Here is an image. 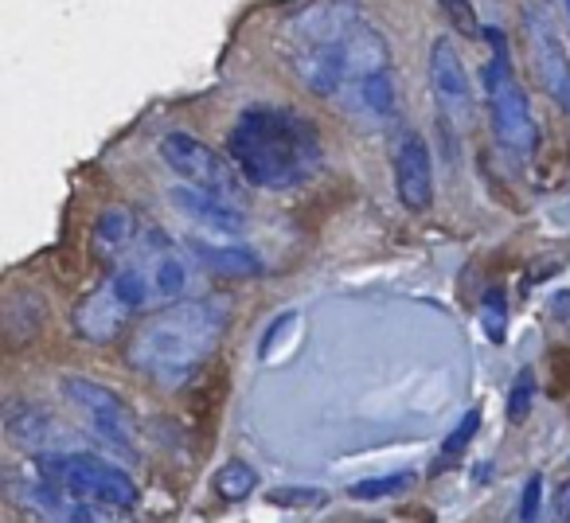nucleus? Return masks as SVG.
I'll return each mask as SVG.
<instances>
[{
    "label": "nucleus",
    "mask_w": 570,
    "mask_h": 523,
    "mask_svg": "<svg viewBox=\"0 0 570 523\" xmlns=\"http://www.w3.org/2000/svg\"><path fill=\"white\" fill-rule=\"evenodd\" d=\"M430 95L442 126H465L473 118V82H469L465 59L450 36H438L430 43Z\"/></svg>",
    "instance_id": "9"
},
{
    "label": "nucleus",
    "mask_w": 570,
    "mask_h": 523,
    "mask_svg": "<svg viewBox=\"0 0 570 523\" xmlns=\"http://www.w3.org/2000/svg\"><path fill=\"white\" fill-rule=\"evenodd\" d=\"M445 12V20H450L453 28H458L461 36H481L484 28L476 24V12H473V0H438Z\"/></svg>",
    "instance_id": "24"
},
{
    "label": "nucleus",
    "mask_w": 570,
    "mask_h": 523,
    "mask_svg": "<svg viewBox=\"0 0 570 523\" xmlns=\"http://www.w3.org/2000/svg\"><path fill=\"white\" fill-rule=\"evenodd\" d=\"M129 320H134V309L121 302V294L110 286V278H106L98 289H90L71 313L75 336L87 344H114Z\"/></svg>",
    "instance_id": "14"
},
{
    "label": "nucleus",
    "mask_w": 570,
    "mask_h": 523,
    "mask_svg": "<svg viewBox=\"0 0 570 523\" xmlns=\"http://www.w3.org/2000/svg\"><path fill=\"white\" fill-rule=\"evenodd\" d=\"M254 489H258V468L246 465V461H227V465L215 473V492H219V500H227V504L246 500Z\"/></svg>",
    "instance_id": "19"
},
{
    "label": "nucleus",
    "mask_w": 570,
    "mask_h": 523,
    "mask_svg": "<svg viewBox=\"0 0 570 523\" xmlns=\"http://www.w3.org/2000/svg\"><path fill=\"white\" fill-rule=\"evenodd\" d=\"M227 157L258 191H289L321 168L317 126L285 106H250L227 137Z\"/></svg>",
    "instance_id": "2"
},
{
    "label": "nucleus",
    "mask_w": 570,
    "mask_h": 523,
    "mask_svg": "<svg viewBox=\"0 0 570 523\" xmlns=\"http://www.w3.org/2000/svg\"><path fill=\"white\" fill-rule=\"evenodd\" d=\"M559 523H570V484L559 489Z\"/></svg>",
    "instance_id": "27"
},
{
    "label": "nucleus",
    "mask_w": 570,
    "mask_h": 523,
    "mask_svg": "<svg viewBox=\"0 0 570 523\" xmlns=\"http://www.w3.org/2000/svg\"><path fill=\"white\" fill-rule=\"evenodd\" d=\"M336 102L344 106L352 121H360L364 129H383L399 114V90H395V71L372 75V79H360L344 90Z\"/></svg>",
    "instance_id": "16"
},
{
    "label": "nucleus",
    "mask_w": 570,
    "mask_h": 523,
    "mask_svg": "<svg viewBox=\"0 0 570 523\" xmlns=\"http://www.w3.org/2000/svg\"><path fill=\"white\" fill-rule=\"evenodd\" d=\"M531 403H535V375L523 367L520 375H515L512 391H508V418L512 422H523L531 414Z\"/></svg>",
    "instance_id": "22"
},
{
    "label": "nucleus",
    "mask_w": 570,
    "mask_h": 523,
    "mask_svg": "<svg viewBox=\"0 0 570 523\" xmlns=\"http://www.w3.org/2000/svg\"><path fill=\"white\" fill-rule=\"evenodd\" d=\"M4 437L32 457H63V453H79L82 445L79 430H71L59 414L43 406H12L4 414Z\"/></svg>",
    "instance_id": "11"
},
{
    "label": "nucleus",
    "mask_w": 570,
    "mask_h": 523,
    "mask_svg": "<svg viewBox=\"0 0 570 523\" xmlns=\"http://www.w3.org/2000/svg\"><path fill=\"white\" fill-rule=\"evenodd\" d=\"M554 9L562 12V20H567V32H570V0H554Z\"/></svg>",
    "instance_id": "28"
},
{
    "label": "nucleus",
    "mask_w": 570,
    "mask_h": 523,
    "mask_svg": "<svg viewBox=\"0 0 570 523\" xmlns=\"http://www.w3.org/2000/svg\"><path fill=\"white\" fill-rule=\"evenodd\" d=\"M266 500L277 507H321V504H328V492H321V489H269Z\"/></svg>",
    "instance_id": "23"
},
{
    "label": "nucleus",
    "mask_w": 570,
    "mask_h": 523,
    "mask_svg": "<svg viewBox=\"0 0 570 523\" xmlns=\"http://www.w3.org/2000/svg\"><path fill=\"white\" fill-rule=\"evenodd\" d=\"M481 325H484V336L492 344H500L508 336V302H504V289H489L481 297Z\"/></svg>",
    "instance_id": "21"
},
{
    "label": "nucleus",
    "mask_w": 570,
    "mask_h": 523,
    "mask_svg": "<svg viewBox=\"0 0 570 523\" xmlns=\"http://www.w3.org/2000/svg\"><path fill=\"white\" fill-rule=\"evenodd\" d=\"M12 500H17L20 512H32L40 523H129L126 512L87 504V500L59 489V484L43 481V476H36V481H28V484H12Z\"/></svg>",
    "instance_id": "10"
},
{
    "label": "nucleus",
    "mask_w": 570,
    "mask_h": 523,
    "mask_svg": "<svg viewBox=\"0 0 570 523\" xmlns=\"http://www.w3.org/2000/svg\"><path fill=\"white\" fill-rule=\"evenodd\" d=\"M141 238H145V227L134 207H106V211L98 215L95 230H90V250H95V258L106 262V266H121V262H129V254L137 250Z\"/></svg>",
    "instance_id": "17"
},
{
    "label": "nucleus",
    "mask_w": 570,
    "mask_h": 523,
    "mask_svg": "<svg viewBox=\"0 0 570 523\" xmlns=\"http://www.w3.org/2000/svg\"><path fill=\"white\" fill-rule=\"evenodd\" d=\"M391 172H395L399 204L406 211H430V204H434V152L419 129L406 126V134L395 141Z\"/></svg>",
    "instance_id": "12"
},
{
    "label": "nucleus",
    "mask_w": 570,
    "mask_h": 523,
    "mask_svg": "<svg viewBox=\"0 0 570 523\" xmlns=\"http://www.w3.org/2000/svg\"><path fill=\"white\" fill-rule=\"evenodd\" d=\"M484 40L492 48V59L481 71V87H484V106H489V121H492V137L504 152L512 157H531L539 145V126H535V110H531V98L523 90L520 75L512 67L508 56V40L497 28H484Z\"/></svg>",
    "instance_id": "4"
},
{
    "label": "nucleus",
    "mask_w": 570,
    "mask_h": 523,
    "mask_svg": "<svg viewBox=\"0 0 570 523\" xmlns=\"http://www.w3.org/2000/svg\"><path fill=\"white\" fill-rule=\"evenodd\" d=\"M411 481L414 476L399 468V473H387V476H367V481H356L348 492L356 500H383V496H399V492H406L411 489Z\"/></svg>",
    "instance_id": "20"
},
{
    "label": "nucleus",
    "mask_w": 570,
    "mask_h": 523,
    "mask_svg": "<svg viewBox=\"0 0 570 523\" xmlns=\"http://www.w3.org/2000/svg\"><path fill=\"white\" fill-rule=\"evenodd\" d=\"M539 512H543V476L531 473L528 484H523V500H520V523H535Z\"/></svg>",
    "instance_id": "26"
},
{
    "label": "nucleus",
    "mask_w": 570,
    "mask_h": 523,
    "mask_svg": "<svg viewBox=\"0 0 570 523\" xmlns=\"http://www.w3.org/2000/svg\"><path fill=\"white\" fill-rule=\"evenodd\" d=\"M227 333V302L219 297H184L160 305L141 320L126 341V364L160 387H180L196 379Z\"/></svg>",
    "instance_id": "1"
},
{
    "label": "nucleus",
    "mask_w": 570,
    "mask_h": 523,
    "mask_svg": "<svg viewBox=\"0 0 570 523\" xmlns=\"http://www.w3.org/2000/svg\"><path fill=\"white\" fill-rule=\"evenodd\" d=\"M364 24L356 0H313L289 17L282 32L285 59L317 98H341L348 75V43Z\"/></svg>",
    "instance_id": "3"
},
{
    "label": "nucleus",
    "mask_w": 570,
    "mask_h": 523,
    "mask_svg": "<svg viewBox=\"0 0 570 523\" xmlns=\"http://www.w3.org/2000/svg\"><path fill=\"white\" fill-rule=\"evenodd\" d=\"M476 426H481V406H473V411L465 414V418L458 422V430H453L450 437H445V445H442V461H450V457H458L461 450H465L469 442H473V434H476Z\"/></svg>",
    "instance_id": "25"
},
{
    "label": "nucleus",
    "mask_w": 570,
    "mask_h": 523,
    "mask_svg": "<svg viewBox=\"0 0 570 523\" xmlns=\"http://www.w3.org/2000/svg\"><path fill=\"white\" fill-rule=\"evenodd\" d=\"M168 204L184 215L188 223H196L199 230H212V235L223 238H238L246 230V211L230 199L215 196V191L191 188V184H176L168 191Z\"/></svg>",
    "instance_id": "15"
},
{
    "label": "nucleus",
    "mask_w": 570,
    "mask_h": 523,
    "mask_svg": "<svg viewBox=\"0 0 570 523\" xmlns=\"http://www.w3.org/2000/svg\"><path fill=\"white\" fill-rule=\"evenodd\" d=\"M160 160H165L184 184H191V188L215 191V196L230 199V204H238V196H243L246 180L238 176L235 160L215 152L212 145L199 141L188 129H173V134L160 137Z\"/></svg>",
    "instance_id": "7"
},
{
    "label": "nucleus",
    "mask_w": 570,
    "mask_h": 523,
    "mask_svg": "<svg viewBox=\"0 0 570 523\" xmlns=\"http://www.w3.org/2000/svg\"><path fill=\"white\" fill-rule=\"evenodd\" d=\"M59 395L79 411V418L87 422V430L95 437H102L110 450L137 457V445H141V426H137V414L118 391H110L106 383L87 379V375H63L59 379Z\"/></svg>",
    "instance_id": "6"
},
{
    "label": "nucleus",
    "mask_w": 570,
    "mask_h": 523,
    "mask_svg": "<svg viewBox=\"0 0 570 523\" xmlns=\"http://www.w3.org/2000/svg\"><path fill=\"white\" fill-rule=\"evenodd\" d=\"M43 481L59 484V489L75 492L79 500L98 507H110V512H134L141 504V489L137 481L114 461L98 457V453H63V457H40V473Z\"/></svg>",
    "instance_id": "5"
},
{
    "label": "nucleus",
    "mask_w": 570,
    "mask_h": 523,
    "mask_svg": "<svg viewBox=\"0 0 570 523\" xmlns=\"http://www.w3.org/2000/svg\"><path fill=\"white\" fill-rule=\"evenodd\" d=\"M129 262H137V266L149 274V286L157 302H165V305L184 302V294H188V258H184L180 246H173L168 235L145 230V238L137 243V250L129 254Z\"/></svg>",
    "instance_id": "13"
},
{
    "label": "nucleus",
    "mask_w": 570,
    "mask_h": 523,
    "mask_svg": "<svg viewBox=\"0 0 570 523\" xmlns=\"http://www.w3.org/2000/svg\"><path fill=\"white\" fill-rule=\"evenodd\" d=\"M196 258L219 278H254L262 274V254L254 246H219V243H191Z\"/></svg>",
    "instance_id": "18"
},
{
    "label": "nucleus",
    "mask_w": 570,
    "mask_h": 523,
    "mask_svg": "<svg viewBox=\"0 0 570 523\" xmlns=\"http://www.w3.org/2000/svg\"><path fill=\"white\" fill-rule=\"evenodd\" d=\"M523 40H528V59L535 67V79L547 95L554 98L562 114L570 118V51L559 36V24L547 17L539 4L523 9Z\"/></svg>",
    "instance_id": "8"
}]
</instances>
